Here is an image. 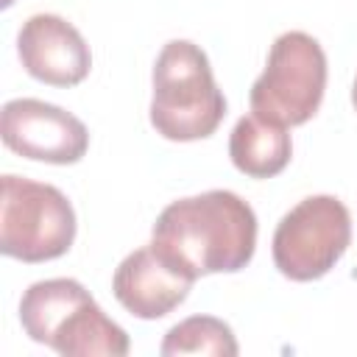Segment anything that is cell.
Here are the masks:
<instances>
[{"label": "cell", "instance_id": "obj_1", "mask_svg": "<svg viewBox=\"0 0 357 357\" xmlns=\"http://www.w3.org/2000/svg\"><path fill=\"white\" fill-rule=\"evenodd\" d=\"M151 245L192 279L243 271L257 248V215L231 190L167 204L151 231Z\"/></svg>", "mask_w": 357, "mask_h": 357}, {"label": "cell", "instance_id": "obj_2", "mask_svg": "<svg viewBox=\"0 0 357 357\" xmlns=\"http://www.w3.org/2000/svg\"><path fill=\"white\" fill-rule=\"evenodd\" d=\"M20 324L33 343L67 357H123L131 349L126 329L95 304L78 279L67 276L33 282L22 293Z\"/></svg>", "mask_w": 357, "mask_h": 357}, {"label": "cell", "instance_id": "obj_3", "mask_svg": "<svg viewBox=\"0 0 357 357\" xmlns=\"http://www.w3.org/2000/svg\"><path fill=\"white\" fill-rule=\"evenodd\" d=\"M226 117V98L215 84L206 53L190 39H170L153 64L151 126L173 142L204 139Z\"/></svg>", "mask_w": 357, "mask_h": 357}, {"label": "cell", "instance_id": "obj_4", "mask_svg": "<svg viewBox=\"0 0 357 357\" xmlns=\"http://www.w3.org/2000/svg\"><path fill=\"white\" fill-rule=\"evenodd\" d=\"M75 212L67 195L42 181L6 173L0 178V251L22 262H47L70 251Z\"/></svg>", "mask_w": 357, "mask_h": 357}, {"label": "cell", "instance_id": "obj_5", "mask_svg": "<svg viewBox=\"0 0 357 357\" xmlns=\"http://www.w3.org/2000/svg\"><path fill=\"white\" fill-rule=\"evenodd\" d=\"M326 89V53L315 36L287 31L273 39L268 64L248 92L251 112L276 126L307 123Z\"/></svg>", "mask_w": 357, "mask_h": 357}, {"label": "cell", "instance_id": "obj_6", "mask_svg": "<svg viewBox=\"0 0 357 357\" xmlns=\"http://www.w3.org/2000/svg\"><path fill=\"white\" fill-rule=\"evenodd\" d=\"M351 243V215L335 195L298 201L273 231V265L293 282L326 276Z\"/></svg>", "mask_w": 357, "mask_h": 357}, {"label": "cell", "instance_id": "obj_7", "mask_svg": "<svg viewBox=\"0 0 357 357\" xmlns=\"http://www.w3.org/2000/svg\"><path fill=\"white\" fill-rule=\"evenodd\" d=\"M0 134L8 151L47 165H75L89 148V131L75 114L36 98H14L3 106Z\"/></svg>", "mask_w": 357, "mask_h": 357}, {"label": "cell", "instance_id": "obj_8", "mask_svg": "<svg viewBox=\"0 0 357 357\" xmlns=\"http://www.w3.org/2000/svg\"><path fill=\"white\" fill-rule=\"evenodd\" d=\"M17 53L25 73L50 86H75L92 70L89 45L59 14L28 17L17 36Z\"/></svg>", "mask_w": 357, "mask_h": 357}, {"label": "cell", "instance_id": "obj_9", "mask_svg": "<svg viewBox=\"0 0 357 357\" xmlns=\"http://www.w3.org/2000/svg\"><path fill=\"white\" fill-rule=\"evenodd\" d=\"M195 279L162 257L151 243L131 251L114 271V298L137 318L153 321L173 312L190 296Z\"/></svg>", "mask_w": 357, "mask_h": 357}, {"label": "cell", "instance_id": "obj_10", "mask_svg": "<svg viewBox=\"0 0 357 357\" xmlns=\"http://www.w3.org/2000/svg\"><path fill=\"white\" fill-rule=\"evenodd\" d=\"M229 156L240 173L251 178H271L290 165L293 142L284 126L268 123L251 112L234 123L229 137Z\"/></svg>", "mask_w": 357, "mask_h": 357}, {"label": "cell", "instance_id": "obj_11", "mask_svg": "<svg viewBox=\"0 0 357 357\" xmlns=\"http://www.w3.org/2000/svg\"><path fill=\"white\" fill-rule=\"evenodd\" d=\"M159 351L165 357L173 354H212V357H234L240 351L234 332L226 321L215 315H190L167 329Z\"/></svg>", "mask_w": 357, "mask_h": 357}, {"label": "cell", "instance_id": "obj_12", "mask_svg": "<svg viewBox=\"0 0 357 357\" xmlns=\"http://www.w3.org/2000/svg\"><path fill=\"white\" fill-rule=\"evenodd\" d=\"M351 103H354V109H357V78H354V86H351Z\"/></svg>", "mask_w": 357, "mask_h": 357}, {"label": "cell", "instance_id": "obj_13", "mask_svg": "<svg viewBox=\"0 0 357 357\" xmlns=\"http://www.w3.org/2000/svg\"><path fill=\"white\" fill-rule=\"evenodd\" d=\"M11 3H14V0H0V6H3V8H8Z\"/></svg>", "mask_w": 357, "mask_h": 357}]
</instances>
